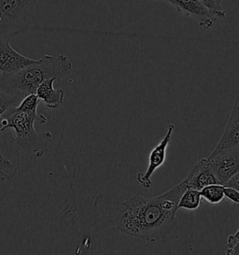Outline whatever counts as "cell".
Listing matches in <instances>:
<instances>
[{"label":"cell","mask_w":239,"mask_h":255,"mask_svg":"<svg viewBox=\"0 0 239 255\" xmlns=\"http://www.w3.org/2000/svg\"><path fill=\"white\" fill-rule=\"evenodd\" d=\"M202 198L212 205L220 204L224 199V185L210 184L199 191Z\"/></svg>","instance_id":"cell-14"},{"label":"cell","mask_w":239,"mask_h":255,"mask_svg":"<svg viewBox=\"0 0 239 255\" xmlns=\"http://www.w3.org/2000/svg\"><path fill=\"white\" fill-rule=\"evenodd\" d=\"M224 186L234 188L239 191V172L232 176L231 178L224 183Z\"/></svg>","instance_id":"cell-19"},{"label":"cell","mask_w":239,"mask_h":255,"mask_svg":"<svg viewBox=\"0 0 239 255\" xmlns=\"http://www.w3.org/2000/svg\"><path fill=\"white\" fill-rule=\"evenodd\" d=\"M219 183H224L239 172V147L224 150L213 157L209 158Z\"/></svg>","instance_id":"cell-8"},{"label":"cell","mask_w":239,"mask_h":255,"mask_svg":"<svg viewBox=\"0 0 239 255\" xmlns=\"http://www.w3.org/2000/svg\"><path fill=\"white\" fill-rule=\"evenodd\" d=\"M19 100L5 90L0 83V168L11 179L22 170V154L16 147L12 136L4 135L7 131L2 126L5 114L19 104Z\"/></svg>","instance_id":"cell-4"},{"label":"cell","mask_w":239,"mask_h":255,"mask_svg":"<svg viewBox=\"0 0 239 255\" xmlns=\"http://www.w3.org/2000/svg\"><path fill=\"white\" fill-rule=\"evenodd\" d=\"M239 230H238L235 234L229 235L227 238V255H239Z\"/></svg>","instance_id":"cell-17"},{"label":"cell","mask_w":239,"mask_h":255,"mask_svg":"<svg viewBox=\"0 0 239 255\" xmlns=\"http://www.w3.org/2000/svg\"><path fill=\"white\" fill-rule=\"evenodd\" d=\"M187 188L200 191L210 184H220L209 158H202L184 179Z\"/></svg>","instance_id":"cell-9"},{"label":"cell","mask_w":239,"mask_h":255,"mask_svg":"<svg viewBox=\"0 0 239 255\" xmlns=\"http://www.w3.org/2000/svg\"><path fill=\"white\" fill-rule=\"evenodd\" d=\"M202 4L209 9V11L218 19H225L226 13L223 8L222 3L217 0H199Z\"/></svg>","instance_id":"cell-16"},{"label":"cell","mask_w":239,"mask_h":255,"mask_svg":"<svg viewBox=\"0 0 239 255\" xmlns=\"http://www.w3.org/2000/svg\"><path fill=\"white\" fill-rule=\"evenodd\" d=\"M13 108L4 116L5 130H14L15 136H12V140L20 150L22 159L42 157L47 152L53 136L50 131L38 132L34 125L36 122L45 125L48 118L38 113L16 112Z\"/></svg>","instance_id":"cell-3"},{"label":"cell","mask_w":239,"mask_h":255,"mask_svg":"<svg viewBox=\"0 0 239 255\" xmlns=\"http://www.w3.org/2000/svg\"><path fill=\"white\" fill-rule=\"evenodd\" d=\"M39 101L40 100L36 94H29L22 98L19 104L13 108V110L16 112L36 113H37V106L39 104Z\"/></svg>","instance_id":"cell-15"},{"label":"cell","mask_w":239,"mask_h":255,"mask_svg":"<svg viewBox=\"0 0 239 255\" xmlns=\"http://www.w3.org/2000/svg\"><path fill=\"white\" fill-rule=\"evenodd\" d=\"M178 8L179 11L193 16L199 20L200 26L205 29H209L214 26L218 20L199 0H169Z\"/></svg>","instance_id":"cell-11"},{"label":"cell","mask_w":239,"mask_h":255,"mask_svg":"<svg viewBox=\"0 0 239 255\" xmlns=\"http://www.w3.org/2000/svg\"><path fill=\"white\" fill-rule=\"evenodd\" d=\"M218 2H220V3H222V0H217Z\"/></svg>","instance_id":"cell-21"},{"label":"cell","mask_w":239,"mask_h":255,"mask_svg":"<svg viewBox=\"0 0 239 255\" xmlns=\"http://www.w3.org/2000/svg\"><path fill=\"white\" fill-rule=\"evenodd\" d=\"M174 130H175V125H173V124L169 125L167 128V132L164 135L163 139L159 142V144H157L149 153V165H148L146 172L137 174L136 180L142 187L149 189L151 186L152 175L159 167H161L162 165H164L165 159H166V151H167V148L171 141Z\"/></svg>","instance_id":"cell-6"},{"label":"cell","mask_w":239,"mask_h":255,"mask_svg":"<svg viewBox=\"0 0 239 255\" xmlns=\"http://www.w3.org/2000/svg\"><path fill=\"white\" fill-rule=\"evenodd\" d=\"M167 1H169V0H167Z\"/></svg>","instance_id":"cell-22"},{"label":"cell","mask_w":239,"mask_h":255,"mask_svg":"<svg viewBox=\"0 0 239 255\" xmlns=\"http://www.w3.org/2000/svg\"><path fill=\"white\" fill-rule=\"evenodd\" d=\"M224 197L229 199L231 202L234 203L235 205L239 204V191L237 189H234L231 187H226L224 186Z\"/></svg>","instance_id":"cell-18"},{"label":"cell","mask_w":239,"mask_h":255,"mask_svg":"<svg viewBox=\"0 0 239 255\" xmlns=\"http://www.w3.org/2000/svg\"><path fill=\"white\" fill-rule=\"evenodd\" d=\"M37 0H0V35L15 36L28 28Z\"/></svg>","instance_id":"cell-5"},{"label":"cell","mask_w":239,"mask_h":255,"mask_svg":"<svg viewBox=\"0 0 239 255\" xmlns=\"http://www.w3.org/2000/svg\"><path fill=\"white\" fill-rule=\"evenodd\" d=\"M186 188L183 180L154 197L133 195L120 206L115 218L118 229L128 236L150 242L164 239L178 224V204Z\"/></svg>","instance_id":"cell-1"},{"label":"cell","mask_w":239,"mask_h":255,"mask_svg":"<svg viewBox=\"0 0 239 255\" xmlns=\"http://www.w3.org/2000/svg\"><path fill=\"white\" fill-rule=\"evenodd\" d=\"M54 78L48 79L41 83L36 91V95L40 101H43L48 109H57L63 105L65 99V92L63 89H55Z\"/></svg>","instance_id":"cell-12"},{"label":"cell","mask_w":239,"mask_h":255,"mask_svg":"<svg viewBox=\"0 0 239 255\" xmlns=\"http://www.w3.org/2000/svg\"><path fill=\"white\" fill-rule=\"evenodd\" d=\"M201 195L199 191L186 188L179 198L178 211L179 210H196L201 205Z\"/></svg>","instance_id":"cell-13"},{"label":"cell","mask_w":239,"mask_h":255,"mask_svg":"<svg viewBox=\"0 0 239 255\" xmlns=\"http://www.w3.org/2000/svg\"><path fill=\"white\" fill-rule=\"evenodd\" d=\"M12 36L7 34L0 35V73L6 76L34 63V59L22 55L10 45Z\"/></svg>","instance_id":"cell-7"},{"label":"cell","mask_w":239,"mask_h":255,"mask_svg":"<svg viewBox=\"0 0 239 255\" xmlns=\"http://www.w3.org/2000/svg\"><path fill=\"white\" fill-rule=\"evenodd\" d=\"M0 180H11L10 178H9V176L7 175L6 173L4 172L1 168H0Z\"/></svg>","instance_id":"cell-20"},{"label":"cell","mask_w":239,"mask_h":255,"mask_svg":"<svg viewBox=\"0 0 239 255\" xmlns=\"http://www.w3.org/2000/svg\"><path fill=\"white\" fill-rule=\"evenodd\" d=\"M72 62L66 54L53 56L45 54L34 63L3 76L2 87L21 101L29 94H36L37 87L48 79H62L71 71Z\"/></svg>","instance_id":"cell-2"},{"label":"cell","mask_w":239,"mask_h":255,"mask_svg":"<svg viewBox=\"0 0 239 255\" xmlns=\"http://www.w3.org/2000/svg\"><path fill=\"white\" fill-rule=\"evenodd\" d=\"M239 147V101H236L232 109L231 114L224 134L222 135L215 149L211 152L209 158L215 156L224 150H231Z\"/></svg>","instance_id":"cell-10"}]
</instances>
